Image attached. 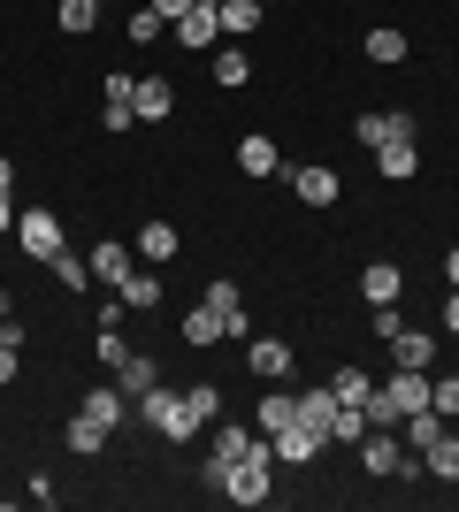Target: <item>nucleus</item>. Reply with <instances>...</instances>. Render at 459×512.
I'll list each match as a JSON object with an SVG mask.
<instances>
[{"label": "nucleus", "mask_w": 459, "mask_h": 512, "mask_svg": "<svg viewBox=\"0 0 459 512\" xmlns=\"http://www.w3.org/2000/svg\"><path fill=\"white\" fill-rule=\"evenodd\" d=\"M184 398H192V413H199L207 428L222 421V390H215V383H184Z\"/></svg>", "instance_id": "obj_38"}, {"label": "nucleus", "mask_w": 459, "mask_h": 512, "mask_svg": "<svg viewBox=\"0 0 459 512\" xmlns=\"http://www.w3.org/2000/svg\"><path fill=\"white\" fill-rule=\"evenodd\" d=\"M291 421H299V398H291L284 383H268V398H261V428L276 436V428H291Z\"/></svg>", "instance_id": "obj_34"}, {"label": "nucleus", "mask_w": 459, "mask_h": 512, "mask_svg": "<svg viewBox=\"0 0 459 512\" xmlns=\"http://www.w3.org/2000/svg\"><path fill=\"white\" fill-rule=\"evenodd\" d=\"M16 253H23V260H39V268H54V260L69 253L62 214H54V207H16Z\"/></svg>", "instance_id": "obj_2"}, {"label": "nucleus", "mask_w": 459, "mask_h": 512, "mask_svg": "<svg viewBox=\"0 0 459 512\" xmlns=\"http://www.w3.org/2000/svg\"><path fill=\"white\" fill-rule=\"evenodd\" d=\"M368 321H375V337H383V344L406 329V314H398V306H368Z\"/></svg>", "instance_id": "obj_41"}, {"label": "nucleus", "mask_w": 459, "mask_h": 512, "mask_svg": "<svg viewBox=\"0 0 459 512\" xmlns=\"http://www.w3.org/2000/svg\"><path fill=\"white\" fill-rule=\"evenodd\" d=\"M207 8H222V0H207Z\"/></svg>", "instance_id": "obj_48"}, {"label": "nucleus", "mask_w": 459, "mask_h": 512, "mask_svg": "<svg viewBox=\"0 0 459 512\" xmlns=\"http://www.w3.org/2000/svg\"><path fill=\"white\" fill-rule=\"evenodd\" d=\"M169 39L184 46V54H215V46H222V16L207 8V0H192V8L169 23Z\"/></svg>", "instance_id": "obj_7"}, {"label": "nucleus", "mask_w": 459, "mask_h": 512, "mask_svg": "<svg viewBox=\"0 0 459 512\" xmlns=\"http://www.w3.org/2000/svg\"><path fill=\"white\" fill-rule=\"evenodd\" d=\"M245 367H253L261 383H291V344L284 337H253L245 344Z\"/></svg>", "instance_id": "obj_16"}, {"label": "nucleus", "mask_w": 459, "mask_h": 512, "mask_svg": "<svg viewBox=\"0 0 459 512\" xmlns=\"http://www.w3.org/2000/svg\"><path fill=\"white\" fill-rule=\"evenodd\" d=\"M85 260H92V283H108V291H123V283H131V268H138V253H131V245H115V237H100Z\"/></svg>", "instance_id": "obj_12"}, {"label": "nucleus", "mask_w": 459, "mask_h": 512, "mask_svg": "<svg viewBox=\"0 0 459 512\" xmlns=\"http://www.w3.org/2000/svg\"><path fill=\"white\" fill-rule=\"evenodd\" d=\"M0 237H16V199L0 192Z\"/></svg>", "instance_id": "obj_45"}, {"label": "nucleus", "mask_w": 459, "mask_h": 512, "mask_svg": "<svg viewBox=\"0 0 459 512\" xmlns=\"http://www.w3.org/2000/svg\"><path fill=\"white\" fill-rule=\"evenodd\" d=\"M100 123H108V138L138 130V77H131V69H108V92H100Z\"/></svg>", "instance_id": "obj_6"}, {"label": "nucleus", "mask_w": 459, "mask_h": 512, "mask_svg": "<svg viewBox=\"0 0 459 512\" xmlns=\"http://www.w3.org/2000/svg\"><path fill=\"white\" fill-rule=\"evenodd\" d=\"M176 337L192 344V352H207V344H222V337H230V321H222V314H215V306L199 299V306H192V314L176 321Z\"/></svg>", "instance_id": "obj_18"}, {"label": "nucleus", "mask_w": 459, "mask_h": 512, "mask_svg": "<svg viewBox=\"0 0 459 512\" xmlns=\"http://www.w3.org/2000/svg\"><path fill=\"white\" fill-rule=\"evenodd\" d=\"M161 31H169V23L153 16V8H131V23H123V39H131V46H153Z\"/></svg>", "instance_id": "obj_37"}, {"label": "nucleus", "mask_w": 459, "mask_h": 512, "mask_svg": "<svg viewBox=\"0 0 459 512\" xmlns=\"http://www.w3.org/2000/svg\"><path fill=\"white\" fill-rule=\"evenodd\" d=\"M123 306H131V314H153V306H161V268H146V260H138L131 283H123Z\"/></svg>", "instance_id": "obj_30"}, {"label": "nucleus", "mask_w": 459, "mask_h": 512, "mask_svg": "<svg viewBox=\"0 0 459 512\" xmlns=\"http://www.w3.org/2000/svg\"><path fill=\"white\" fill-rule=\"evenodd\" d=\"M352 138H360L368 153H383L391 138H414V115H406V107H375V115H360V123H352Z\"/></svg>", "instance_id": "obj_8"}, {"label": "nucleus", "mask_w": 459, "mask_h": 512, "mask_svg": "<svg viewBox=\"0 0 459 512\" xmlns=\"http://www.w3.org/2000/svg\"><path fill=\"white\" fill-rule=\"evenodd\" d=\"M360 474H375V482H383V474H421V459L398 444V428H368V436H360Z\"/></svg>", "instance_id": "obj_3"}, {"label": "nucleus", "mask_w": 459, "mask_h": 512, "mask_svg": "<svg viewBox=\"0 0 459 512\" xmlns=\"http://www.w3.org/2000/svg\"><path fill=\"white\" fill-rule=\"evenodd\" d=\"M284 184H291L299 207H337V192H345V176L329 169V161H299V169H284Z\"/></svg>", "instance_id": "obj_5"}, {"label": "nucleus", "mask_w": 459, "mask_h": 512, "mask_svg": "<svg viewBox=\"0 0 459 512\" xmlns=\"http://www.w3.org/2000/svg\"><path fill=\"white\" fill-rule=\"evenodd\" d=\"M444 283H459V245H452V253H444Z\"/></svg>", "instance_id": "obj_47"}, {"label": "nucleus", "mask_w": 459, "mask_h": 512, "mask_svg": "<svg viewBox=\"0 0 459 512\" xmlns=\"http://www.w3.org/2000/svg\"><path fill=\"white\" fill-rule=\"evenodd\" d=\"M153 383H161V360H146V352H131V360L115 367V390H123V398H131V406H138V398H146Z\"/></svg>", "instance_id": "obj_26"}, {"label": "nucleus", "mask_w": 459, "mask_h": 512, "mask_svg": "<svg viewBox=\"0 0 459 512\" xmlns=\"http://www.w3.org/2000/svg\"><path fill=\"white\" fill-rule=\"evenodd\" d=\"M146 8H153V16H161V23H176V16H184V8H192V0H146Z\"/></svg>", "instance_id": "obj_44"}, {"label": "nucleus", "mask_w": 459, "mask_h": 512, "mask_svg": "<svg viewBox=\"0 0 459 512\" xmlns=\"http://www.w3.org/2000/svg\"><path fill=\"white\" fill-rule=\"evenodd\" d=\"M23 497H31L39 512H54V505H62V482H46V474H31V490H23Z\"/></svg>", "instance_id": "obj_42"}, {"label": "nucleus", "mask_w": 459, "mask_h": 512, "mask_svg": "<svg viewBox=\"0 0 459 512\" xmlns=\"http://www.w3.org/2000/svg\"><path fill=\"white\" fill-rule=\"evenodd\" d=\"M268 451H276V467H314L329 444H322L306 421H291V428H276V436H268Z\"/></svg>", "instance_id": "obj_9"}, {"label": "nucleus", "mask_w": 459, "mask_h": 512, "mask_svg": "<svg viewBox=\"0 0 459 512\" xmlns=\"http://www.w3.org/2000/svg\"><path fill=\"white\" fill-rule=\"evenodd\" d=\"M207 77H215V85H222V92H238V85H245V77H253V54H245V46H238V39H222V46H215V54H207Z\"/></svg>", "instance_id": "obj_17"}, {"label": "nucleus", "mask_w": 459, "mask_h": 512, "mask_svg": "<svg viewBox=\"0 0 459 512\" xmlns=\"http://www.w3.org/2000/svg\"><path fill=\"white\" fill-rule=\"evenodd\" d=\"M222 497H230V505H268V497H276V459H268V451L238 459L230 482H222Z\"/></svg>", "instance_id": "obj_4"}, {"label": "nucleus", "mask_w": 459, "mask_h": 512, "mask_svg": "<svg viewBox=\"0 0 459 512\" xmlns=\"http://www.w3.org/2000/svg\"><path fill=\"white\" fill-rule=\"evenodd\" d=\"M421 474H429V482H459V436H452V428L421 451Z\"/></svg>", "instance_id": "obj_31"}, {"label": "nucleus", "mask_w": 459, "mask_h": 512, "mask_svg": "<svg viewBox=\"0 0 459 512\" xmlns=\"http://www.w3.org/2000/svg\"><path fill=\"white\" fill-rule=\"evenodd\" d=\"M383 398H391L398 413H421L429 406V367H391V375H383Z\"/></svg>", "instance_id": "obj_15"}, {"label": "nucleus", "mask_w": 459, "mask_h": 512, "mask_svg": "<svg viewBox=\"0 0 459 512\" xmlns=\"http://www.w3.org/2000/svg\"><path fill=\"white\" fill-rule=\"evenodd\" d=\"M16 375H23V344H16V337H0V390L16 383Z\"/></svg>", "instance_id": "obj_40"}, {"label": "nucleus", "mask_w": 459, "mask_h": 512, "mask_svg": "<svg viewBox=\"0 0 459 512\" xmlns=\"http://www.w3.org/2000/svg\"><path fill=\"white\" fill-rule=\"evenodd\" d=\"M169 107H176L169 77H138V123H169Z\"/></svg>", "instance_id": "obj_27"}, {"label": "nucleus", "mask_w": 459, "mask_h": 512, "mask_svg": "<svg viewBox=\"0 0 459 512\" xmlns=\"http://www.w3.org/2000/svg\"><path fill=\"white\" fill-rule=\"evenodd\" d=\"M123 360H131V344H123V329H100V367H108V375H115V367H123Z\"/></svg>", "instance_id": "obj_39"}, {"label": "nucleus", "mask_w": 459, "mask_h": 512, "mask_svg": "<svg viewBox=\"0 0 459 512\" xmlns=\"http://www.w3.org/2000/svg\"><path fill=\"white\" fill-rule=\"evenodd\" d=\"M131 253H138V260H146V268H169V260H176V253H184V237H176V222H161V214H153L146 230H138V237H131Z\"/></svg>", "instance_id": "obj_14"}, {"label": "nucleus", "mask_w": 459, "mask_h": 512, "mask_svg": "<svg viewBox=\"0 0 459 512\" xmlns=\"http://www.w3.org/2000/svg\"><path fill=\"white\" fill-rule=\"evenodd\" d=\"M253 451H268V436H253V428H238V421H215V444H207L215 467H238V459H253ZM268 459H276V451H268Z\"/></svg>", "instance_id": "obj_11"}, {"label": "nucleus", "mask_w": 459, "mask_h": 512, "mask_svg": "<svg viewBox=\"0 0 459 512\" xmlns=\"http://www.w3.org/2000/svg\"><path fill=\"white\" fill-rule=\"evenodd\" d=\"M261 8H268V0H261Z\"/></svg>", "instance_id": "obj_49"}, {"label": "nucleus", "mask_w": 459, "mask_h": 512, "mask_svg": "<svg viewBox=\"0 0 459 512\" xmlns=\"http://www.w3.org/2000/svg\"><path fill=\"white\" fill-rule=\"evenodd\" d=\"M360 299L368 306H398L406 299V268H398V260H368V268H360Z\"/></svg>", "instance_id": "obj_13"}, {"label": "nucleus", "mask_w": 459, "mask_h": 512, "mask_svg": "<svg viewBox=\"0 0 459 512\" xmlns=\"http://www.w3.org/2000/svg\"><path fill=\"white\" fill-rule=\"evenodd\" d=\"M62 436H69V451H77V459H100L115 428H108V421H92V413L77 406V413H69V428H62Z\"/></svg>", "instance_id": "obj_22"}, {"label": "nucleus", "mask_w": 459, "mask_h": 512, "mask_svg": "<svg viewBox=\"0 0 459 512\" xmlns=\"http://www.w3.org/2000/svg\"><path fill=\"white\" fill-rule=\"evenodd\" d=\"M429 406H437L444 421H459V375H437V367H429Z\"/></svg>", "instance_id": "obj_35"}, {"label": "nucleus", "mask_w": 459, "mask_h": 512, "mask_svg": "<svg viewBox=\"0 0 459 512\" xmlns=\"http://www.w3.org/2000/svg\"><path fill=\"white\" fill-rule=\"evenodd\" d=\"M92 23H100V0H54V31L62 39H85Z\"/></svg>", "instance_id": "obj_32"}, {"label": "nucleus", "mask_w": 459, "mask_h": 512, "mask_svg": "<svg viewBox=\"0 0 459 512\" xmlns=\"http://www.w3.org/2000/svg\"><path fill=\"white\" fill-rule=\"evenodd\" d=\"M391 367H437V337H429V329H398L391 337Z\"/></svg>", "instance_id": "obj_25"}, {"label": "nucleus", "mask_w": 459, "mask_h": 512, "mask_svg": "<svg viewBox=\"0 0 459 512\" xmlns=\"http://www.w3.org/2000/svg\"><path fill=\"white\" fill-rule=\"evenodd\" d=\"M238 176H253V184L284 176V153H276V138H268V130H245V138H238Z\"/></svg>", "instance_id": "obj_10"}, {"label": "nucleus", "mask_w": 459, "mask_h": 512, "mask_svg": "<svg viewBox=\"0 0 459 512\" xmlns=\"http://www.w3.org/2000/svg\"><path fill=\"white\" fill-rule=\"evenodd\" d=\"M291 398H299V421H306V428H314V436L329 444V428H337V390H329V383H314V390H291Z\"/></svg>", "instance_id": "obj_21"}, {"label": "nucleus", "mask_w": 459, "mask_h": 512, "mask_svg": "<svg viewBox=\"0 0 459 512\" xmlns=\"http://www.w3.org/2000/svg\"><path fill=\"white\" fill-rule=\"evenodd\" d=\"M360 54H368V62H383V69H398L406 54H414V39H406V31H391V23H375L368 39H360Z\"/></svg>", "instance_id": "obj_24"}, {"label": "nucleus", "mask_w": 459, "mask_h": 512, "mask_svg": "<svg viewBox=\"0 0 459 512\" xmlns=\"http://www.w3.org/2000/svg\"><path fill=\"white\" fill-rule=\"evenodd\" d=\"M85 413H92V421H108V428H123V421H131V398H123L115 383H92L85 390Z\"/></svg>", "instance_id": "obj_28"}, {"label": "nucleus", "mask_w": 459, "mask_h": 512, "mask_svg": "<svg viewBox=\"0 0 459 512\" xmlns=\"http://www.w3.org/2000/svg\"><path fill=\"white\" fill-rule=\"evenodd\" d=\"M0 192H16V161L8 153H0Z\"/></svg>", "instance_id": "obj_46"}, {"label": "nucleus", "mask_w": 459, "mask_h": 512, "mask_svg": "<svg viewBox=\"0 0 459 512\" xmlns=\"http://www.w3.org/2000/svg\"><path fill=\"white\" fill-rule=\"evenodd\" d=\"M329 390H337V406H368V398H375V375H368V367H337Z\"/></svg>", "instance_id": "obj_33"}, {"label": "nucleus", "mask_w": 459, "mask_h": 512, "mask_svg": "<svg viewBox=\"0 0 459 512\" xmlns=\"http://www.w3.org/2000/svg\"><path fill=\"white\" fill-rule=\"evenodd\" d=\"M444 428H452V421H444L437 406H421V413H398V444H406V451H414V459H421V451L437 444Z\"/></svg>", "instance_id": "obj_19"}, {"label": "nucleus", "mask_w": 459, "mask_h": 512, "mask_svg": "<svg viewBox=\"0 0 459 512\" xmlns=\"http://www.w3.org/2000/svg\"><path fill=\"white\" fill-rule=\"evenodd\" d=\"M215 16H222V39H253V31H261V16H268V8H261V0H222Z\"/></svg>", "instance_id": "obj_29"}, {"label": "nucleus", "mask_w": 459, "mask_h": 512, "mask_svg": "<svg viewBox=\"0 0 459 512\" xmlns=\"http://www.w3.org/2000/svg\"><path fill=\"white\" fill-rule=\"evenodd\" d=\"M54 283H62V291H92V260L62 253V260H54Z\"/></svg>", "instance_id": "obj_36"}, {"label": "nucleus", "mask_w": 459, "mask_h": 512, "mask_svg": "<svg viewBox=\"0 0 459 512\" xmlns=\"http://www.w3.org/2000/svg\"><path fill=\"white\" fill-rule=\"evenodd\" d=\"M207 306H215V314L230 321V337H245V329H253V314H245V291H238L230 276H215V283H207Z\"/></svg>", "instance_id": "obj_23"}, {"label": "nucleus", "mask_w": 459, "mask_h": 512, "mask_svg": "<svg viewBox=\"0 0 459 512\" xmlns=\"http://www.w3.org/2000/svg\"><path fill=\"white\" fill-rule=\"evenodd\" d=\"M437 329H444V337H459V283L444 291V306H437Z\"/></svg>", "instance_id": "obj_43"}, {"label": "nucleus", "mask_w": 459, "mask_h": 512, "mask_svg": "<svg viewBox=\"0 0 459 512\" xmlns=\"http://www.w3.org/2000/svg\"><path fill=\"white\" fill-rule=\"evenodd\" d=\"M375 176H383V184H406V176H421V138H391V146L375 153Z\"/></svg>", "instance_id": "obj_20"}, {"label": "nucleus", "mask_w": 459, "mask_h": 512, "mask_svg": "<svg viewBox=\"0 0 459 512\" xmlns=\"http://www.w3.org/2000/svg\"><path fill=\"white\" fill-rule=\"evenodd\" d=\"M138 428H153V436H161V444H192L199 428V413H192V398H184V390H169V383H153L146 398H138Z\"/></svg>", "instance_id": "obj_1"}]
</instances>
